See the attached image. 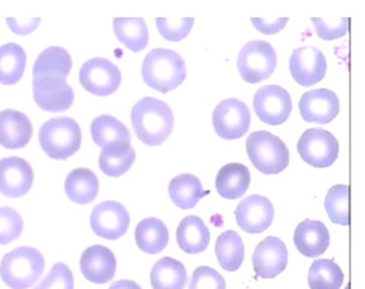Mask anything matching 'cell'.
I'll return each mask as SVG.
<instances>
[{
    "label": "cell",
    "instance_id": "obj_1",
    "mask_svg": "<svg viewBox=\"0 0 365 289\" xmlns=\"http://www.w3.org/2000/svg\"><path fill=\"white\" fill-rule=\"evenodd\" d=\"M130 121L138 140L148 146L164 144L173 132L170 106L154 97H145L133 106Z\"/></svg>",
    "mask_w": 365,
    "mask_h": 289
},
{
    "label": "cell",
    "instance_id": "obj_2",
    "mask_svg": "<svg viewBox=\"0 0 365 289\" xmlns=\"http://www.w3.org/2000/svg\"><path fill=\"white\" fill-rule=\"evenodd\" d=\"M141 73L148 87L161 93H169L186 78V64L175 51L153 49L145 56Z\"/></svg>",
    "mask_w": 365,
    "mask_h": 289
},
{
    "label": "cell",
    "instance_id": "obj_3",
    "mask_svg": "<svg viewBox=\"0 0 365 289\" xmlns=\"http://www.w3.org/2000/svg\"><path fill=\"white\" fill-rule=\"evenodd\" d=\"M46 261L40 251L19 247L4 255L0 261V278L11 289H29L40 279Z\"/></svg>",
    "mask_w": 365,
    "mask_h": 289
},
{
    "label": "cell",
    "instance_id": "obj_4",
    "mask_svg": "<svg viewBox=\"0 0 365 289\" xmlns=\"http://www.w3.org/2000/svg\"><path fill=\"white\" fill-rule=\"evenodd\" d=\"M38 142L49 158L66 161L75 155L81 146V129L69 117L52 118L40 127Z\"/></svg>",
    "mask_w": 365,
    "mask_h": 289
},
{
    "label": "cell",
    "instance_id": "obj_5",
    "mask_svg": "<svg viewBox=\"0 0 365 289\" xmlns=\"http://www.w3.org/2000/svg\"><path fill=\"white\" fill-rule=\"evenodd\" d=\"M246 150L254 167L266 175L282 173L289 164V152L277 135L258 130L249 135Z\"/></svg>",
    "mask_w": 365,
    "mask_h": 289
},
{
    "label": "cell",
    "instance_id": "obj_6",
    "mask_svg": "<svg viewBox=\"0 0 365 289\" xmlns=\"http://www.w3.org/2000/svg\"><path fill=\"white\" fill-rule=\"evenodd\" d=\"M278 64L275 48L264 40H252L240 49L238 70L249 84L262 83L274 73Z\"/></svg>",
    "mask_w": 365,
    "mask_h": 289
},
{
    "label": "cell",
    "instance_id": "obj_7",
    "mask_svg": "<svg viewBox=\"0 0 365 289\" xmlns=\"http://www.w3.org/2000/svg\"><path fill=\"white\" fill-rule=\"evenodd\" d=\"M249 106L238 98H227L220 103L212 112V126L223 140H238L250 129Z\"/></svg>",
    "mask_w": 365,
    "mask_h": 289
},
{
    "label": "cell",
    "instance_id": "obj_8",
    "mask_svg": "<svg viewBox=\"0 0 365 289\" xmlns=\"http://www.w3.org/2000/svg\"><path fill=\"white\" fill-rule=\"evenodd\" d=\"M78 78L87 92L98 97L110 96L121 85V70L104 58L88 60L80 69Z\"/></svg>",
    "mask_w": 365,
    "mask_h": 289
},
{
    "label": "cell",
    "instance_id": "obj_9",
    "mask_svg": "<svg viewBox=\"0 0 365 289\" xmlns=\"http://www.w3.org/2000/svg\"><path fill=\"white\" fill-rule=\"evenodd\" d=\"M300 158L314 167H329L339 155V142L335 135L323 129H308L298 142Z\"/></svg>",
    "mask_w": 365,
    "mask_h": 289
},
{
    "label": "cell",
    "instance_id": "obj_10",
    "mask_svg": "<svg viewBox=\"0 0 365 289\" xmlns=\"http://www.w3.org/2000/svg\"><path fill=\"white\" fill-rule=\"evenodd\" d=\"M254 110L262 122L278 126L289 120L292 100L287 89L279 85H266L258 89L252 100Z\"/></svg>",
    "mask_w": 365,
    "mask_h": 289
},
{
    "label": "cell",
    "instance_id": "obj_11",
    "mask_svg": "<svg viewBox=\"0 0 365 289\" xmlns=\"http://www.w3.org/2000/svg\"><path fill=\"white\" fill-rule=\"evenodd\" d=\"M130 224L129 212L121 203L106 201L97 204L91 214V227L98 238L117 241L124 236Z\"/></svg>",
    "mask_w": 365,
    "mask_h": 289
},
{
    "label": "cell",
    "instance_id": "obj_12",
    "mask_svg": "<svg viewBox=\"0 0 365 289\" xmlns=\"http://www.w3.org/2000/svg\"><path fill=\"white\" fill-rule=\"evenodd\" d=\"M93 142L103 149V154L123 155L130 150V132L113 116H98L92 121Z\"/></svg>",
    "mask_w": 365,
    "mask_h": 289
},
{
    "label": "cell",
    "instance_id": "obj_13",
    "mask_svg": "<svg viewBox=\"0 0 365 289\" xmlns=\"http://www.w3.org/2000/svg\"><path fill=\"white\" fill-rule=\"evenodd\" d=\"M289 72L302 87H312L326 78L327 58L317 47L295 49L289 58Z\"/></svg>",
    "mask_w": 365,
    "mask_h": 289
},
{
    "label": "cell",
    "instance_id": "obj_14",
    "mask_svg": "<svg viewBox=\"0 0 365 289\" xmlns=\"http://www.w3.org/2000/svg\"><path fill=\"white\" fill-rule=\"evenodd\" d=\"M34 98L36 105L46 112H66L73 101V89L67 80L58 78H34Z\"/></svg>",
    "mask_w": 365,
    "mask_h": 289
},
{
    "label": "cell",
    "instance_id": "obj_15",
    "mask_svg": "<svg viewBox=\"0 0 365 289\" xmlns=\"http://www.w3.org/2000/svg\"><path fill=\"white\" fill-rule=\"evenodd\" d=\"M289 251L283 241L269 236L260 241L252 255V266L257 278L274 279L287 268Z\"/></svg>",
    "mask_w": 365,
    "mask_h": 289
},
{
    "label": "cell",
    "instance_id": "obj_16",
    "mask_svg": "<svg viewBox=\"0 0 365 289\" xmlns=\"http://www.w3.org/2000/svg\"><path fill=\"white\" fill-rule=\"evenodd\" d=\"M299 110L304 121L326 125L336 118L340 103L335 92L326 88L314 89L302 96L299 101Z\"/></svg>",
    "mask_w": 365,
    "mask_h": 289
},
{
    "label": "cell",
    "instance_id": "obj_17",
    "mask_svg": "<svg viewBox=\"0 0 365 289\" xmlns=\"http://www.w3.org/2000/svg\"><path fill=\"white\" fill-rule=\"evenodd\" d=\"M275 210L266 196L250 195L240 201L235 210V219L240 228L247 233H262L274 221Z\"/></svg>",
    "mask_w": 365,
    "mask_h": 289
},
{
    "label": "cell",
    "instance_id": "obj_18",
    "mask_svg": "<svg viewBox=\"0 0 365 289\" xmlns=\"http://www.w3.org/2000/svg\"><path fill=\"white\" fill-rule=\"evenodd\" d=\"M34 184L31 164L20 157L0 161V194L7 198H20L29 194Z\"/></svg>",
    "mask_w": 365,
    "mask_h": 289
},
{
    "label": "cell",
    "instance_id": "obj_19",
    "mask_svg": "<svg viewBox=\"0 0 365 289\" xmlns=\"http://www.w3.org/2000/svg\"><path fill=\"white\" fill-rule=\"evenodd\" d=\"M80 270L89 283L106 284L115 278L117 270L115 253L104 246H92L83 252Z\"/></svg>",
    "mask_w": 365,
    "mask_h": 289
},
{
    "label": "cell",
    "instance_id": "obj_20",
    "mask_svg": "<svg viewBox=\"0 0 365 289\" xmlns=\"http://www.w3.org/2000/svg\"><path fill=\"white\" fill-rule=\"evenodd\" d=\"M32 133L34 127L24 113L14 109L0 112V146L11 150L26 147Z\"/></svg>",
    "mask_w": 365,
    "mask_h": 289
},
{
    "label": "cell",
    "instance_id": "obj_21",
    "mask_svg": "<svg viewBox=\"0 0 365 289\" xmlns=\"http://www.w3.org/2000/svg\"><path fill=\"white\" fill-rule=\"evenodd\" d=\"M329 231L324 223L306 219L299 224L294 233V243L299 252L311 259H317L329 247Z\"/></svg>",
    "mask_w": 365,
    "mask_h": 289
},
{
    "label": "cell",
    "instance_id": "obj_22",
    "mask_svg": "<svg viewBox=\"0 0 365 289\" xmlns=\"http://www.w3.org/2000/svg\"><path fill=\"white\" fill-rule=\"evenodd\" d=\"M250 170L242 164H227L222 167L215 178V189L225 199L242 198L250 186Z\"/></svg>",
    "mask_w": 365,
    "mask_h": 289
},
{
    "label": "cell",
    "instance_id": "obj_23",
    "mask_svg": "<svg viewBox=\"0 0 365 289\" xmlns=\"http://www.w3.org/2000/svg\"><path fill=\"white\" fill-rule=\"evenodd\" d=\"M177 243L185 253H201L209 247L210 231L201 218L195 215L186 216L178 224Z\"/></svg>",
    "mask_w": 365,
    "mask_h": 289
},
{
    "label": "cell",
    "instance_id": "obj_24",
    "mask_svg": "<svg viewBox=\"0 0 365 289\" xmlns=\"http://www.w3.org/2000/svg\"><path fill=\"white\" fill-rule=\"evenodd\" d=\"M168 191L172 202L181 210H190L195 207L200 199L209 194L203 189L200 178L192 174L177 175L170 181Z\"/></svg>",
    "mask_w": 365,
    "mask_h": 289
},
{
    "label": "cell",
    "instance_id": "obj_25",
    "mask_svg": "<svg viewBox=\"0 0 365 289\" xmlns=\"http://www.w3.org/2000/svg\"><path fill=\"white\" fill-rule=\"evenodd\" d=\"M72 69V58L67 49L49 47L44 49L34 64V78H58L66 80Z\"/></svg>",
    "mask_w": 365,
    "mask_h": 289
},
{
    "label": "cell",
    "instance_id": "obj_26",
    "mask_svg": "<svg viewBox=\"0 0 365 289\" xmlns=\"http://www.w3.org/2000/svg\"><path fill=\"white\" fill-rule=\"evenodd\" d=\"M66 194L72 202L89 204L96 199L98 194V178L87 167H78L68 174L66 179Z\"/></svg>",
    "mask_w": 365,
    "mask_h": 289
},
{
    "label": "cell",
    "instance_id": "obj_27",
    "mask_svg": "<svg viewBox=\"0 0 365 289\" xmlns=\"http://www.w3.org/2000/svg\"><path fill=\"white\" fill-rule=\"evenodd\" d=\"M135 238L140 250L149 255H157L166 248L169 243V231L163 221L146 218L137 224Z\"/></svg>",
    "mask_w": 365,
    "mask_h": 289
},
{
    "label": "cell",
    "instance_id": "obj_28",
    "mask_svg": "<svg viewBox=\"0 0 365 289\" xmlns=\"http://www.w3.org/2000/svg\"><path fill=\"white\" fill-rule=\"evenodd\" d=\"M187 273L181 261L173 258H163L157 261L150 272V284L153 289H185Z\"/></svg>",
    "mask_w": 365,
    "mask_h": 289
},
{
    "label": "cell",
    "instance_id": "obj_29",
    "mask_svg": "<svg viewBox=\"0 0 365 289\" xmlns=\"http://www.w3.org/2000/svg\"><path fill=\"white\" fill-rule=\"evenodd\" d=\"M27 64L26 51L16 43L0 47V84L14 85L19 83Z\"/></svg>",
    "mask_w": 365,
    "mask_h": 289
},
{
    "label": "cell",
    "instance_id": "obj_30",
    "mask_svg": "<svg viewBox=\"0 0 365 289\" xmlns=\"http://www.w3.org/2000/svg\"><path fill=\"white\" fill-rule=\"evenodd\" d=\"M113 29L115 38L132 52H140L149 44V31L143 18H115Z\"/></svg>",
    "mask_w": 365,
    "mask_h": 289
},
{
    "label": "cell",
    "instance_id": "obj_31",
    "mask_svg": "<svg viewBox=\"0 0 365 289\" xmlns=\"http://www.w3.org/2000/svg\"><path fill=\"white\" fill-rule=\"evenodd\" d=\"M215 255L222 268L227 272H235L245 261V244L238 232L225 231L215 243Z\"/></svg>",
    "mask_w": 365,
    "mask_h": 289
},
{
    "label": "cell",
    "instance_id": "obj_32",
    "mask_svg": "<svg viewBox=\"0 0 365 289\" xmlns=\"http://www.w3.org/2000/svg\"><path fill=\"white\" fill-rule=\"evenodd\" d=\"M344 273L334 261L317 259L308 272V285L311 289H340Z\"/></svg>",
    "mask_w": 365,
    "mask_h": 289
},
{
    "label": "cell",
    "instance_id": "obj_33",
    "mask_svg": "<svg viewBox=\"0 0 365 289\" xmlns=\"http://www.w3.org/2000/svg\"><path fill=\"white\" fill-rule=\"evenodd\" d=\"M348 196H349V187L346 184H336L329 189L324 201V207L331 222L339 226L349 224Z\"/></svg>",
    "mask_w": 365,
    "mask_h": 289
},
{
    "label": "cell",
    "instance_id": "obj_34",
    "mask_svg": "<svg viewBox=\"0 0 365 289\" xmlns=\"http://www.w3.org/2000/svg\"><path fill=\"white\" fill-rule=\"evenodd\" d=\"M160 35L168 41H181L185 39L192 28V18H158L155 19Z\"/></svg>",
    "mask_w": 365,
    "mask_h": 289
},
{
    "label": "cell",
    "instance_id": "obj_35",
    "mask_svg": "<svg viewBox=\"0 0 365 289\" xmlns=\"http://www.w3.org/2000/svg\"><path fill=\"white\" fill-rule=\"evenodd\" d=\"M23 219L11 207H0V246H7L19 239L23 232Z\"/></svg>",
    "mask_w": 365,
    "mask_h": 289
},
{
    "label": "cell",
    "instance_id": "obj_36",
    "mask_svg": "<svg viewBox=\"0 0 365 289\" xmlns=\"http://www.w3.org/2000/svg\"><path fill=\"white\" fill-rule=\"evenodd\" d=\"M135 149L130 147V150L123 155H106L101 153L98 157V167L108 177L117 178L124 175L135 164Z\"/></svg>",
    "mask_w": 365,
    "mask_h": 289
},
{
    "label": "cell",
    "instance_id": "obj_37",
    "mask_svg": "<svg viewBox=\"0 0 365 289\" xmlns=\"http://www.w3.org/2000/svg\"><path fill=\"white\" fill-rule=\"evenodd\" d=\"M35 289H75L72 270L67 264L56 263L46 279L41 280Z\"/></svg>",
    "mask_w": 365,
    "mask_h": 289
},
{
    "label": "cell",
    "instance_id": "obj_38",
    "mask_svg": "<svg viewBox=\"0 0 365 289\" xmlns=\"http://www.w3.org/2000/svg\"><path fill=\"white\" fill-rule=\"evenodd\" d=\"M189 289H226V281L220 272L202 266L194 270Z\"/></svg>",
    "mask_w": 365,
    "mask_h": 289
},
{
    "label": "cell",
    "instance_id": "obj_39",
    "mask_svg": "<svg viewBox=\"0 0 365 289\" xmlns=\"http://www.w3.org/2000/svg\"><path fill=\"white\" fill-rule=\"evenodd\" d=\"M312 23L315 26L320 39L335 40L346 36L349 19L341 18V19L335 20V23H329L327 20L322 19V18H319V19L314 18Z\"/></svg>",
    "mask_w": 365,
    "mask_h": 289
},
{
    "label": "cell",
    "instance_id": "obj_40",
    "mask_svg": "<svg viewBox=\"0 0 365 289\" xmlns=\"http://www.w3.org/2000/svg\"><path fill=\"white\" fill-rule=\"evenodd\" d=\"M252 26L258 29L263 35H275L286 27L289 23V18H272V19H264V18H252L251 19Z\"/></svg>",
    "mask_w": 365,
    "mask_h": 289
},
{
    "label": "cell",
    "instance_id": "obj_41",
    "mask_svg": "<svg viewBox=\"0 0 365 289\" xmlns=\"http://www.w3.org/2000/svg\"><path fill=\"white\" fill-rule=\"evenodd\" d=\"M6 21H7V24H9V27H10L12 32H15L16 35H21V36L34 32L40 24L38 18H29V19L21 20L9 18Z\"/></svg>",
    "mask_w": 365,
    "mask_h": 289
},
{
    "label": "cell",
    "instance_id": "obj_42",
    "mask_svg": "<svg viewBox=\"0 0 365 289\" xmlns=\"http://www.w3.org/2000/svg\"><path fill=\"white\" fill-rule=\"evenodd\" d=\"M109 289H141V287L132 280H118L113 283Z\"/></svg>",
    "mask_w": 365,
    "mask_h": 289
}]
</instances>
